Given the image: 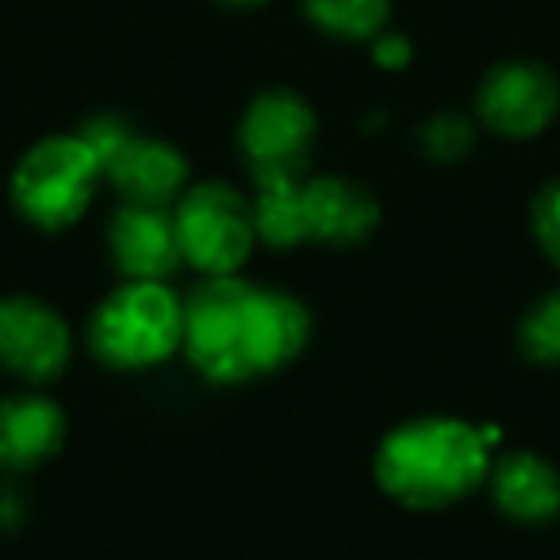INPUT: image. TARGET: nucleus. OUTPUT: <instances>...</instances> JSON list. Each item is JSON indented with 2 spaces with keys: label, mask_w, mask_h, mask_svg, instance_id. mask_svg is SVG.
<instances>
[{
  "label": "nucleus",
  "mask_w": 560,
  "mask_h": 560,
  "mask_svg": "<svg viewBox=\"0 0 560 560\" xmlns=\"http://www.w3.org/2000/svg\"><path fill=\"white\" fill-rule=\"evenodd\" d=\"M312 335L304 304L231 277H208L185 300L180 350L208 381L238 384L289 365Z\"/></svg>",
  "instance_id": "nucleus-1"
},
{
  "label": "nucleus",
  "mask_w": 560,
  "mask_h": 560,
  "mask_svg": "<svg viewBox=\"0 0 560 560\" xmlns=\"http://www.w3.org/2000/svg\"><path fill=\"white\" fill-rule=\"evenodd\" d=\"M376 480L407 506H445L488 476V442L460 419H411L376 450Z\"/></svg>",
  "instance_id": "nucleus-2"
},
{
  "label": "nucleus",
  "mask_w": 560,
  "mask_h": 560,
  "mask_svg": "<svg viewBox=\"0 0 560 560\" xmlns=\"http://www.w3.org/2000/svg\"><path fill=\"white\" fill-rule=\"evenodd\" d=\"M185 335V300H177L162 280H127L89 323V342L96 358L116 369H150L180 350Z\"/></svg>",
  "instance_id": "nucleus-3"
},
{
  "label": "nucleus",
  "mask_w": 560,
  "mask_h": 560,
  "mask_svg": "<svg viewBox=\"0 0 560 560\" xmlns=\"http://www.w3.org/2000/svg\"><path fill=\"white\" fill-rule=\"evenodd\" d=\"M101 177V162L81 135H55L20 158L12 173V200L35 226L58 231L85 215Z\"/></svg>",
  "instance_id": "nucleus-4"
},
{
  "label": "nucleus",
  "mask_w": 560,
  "mask_h": 560,
  "mask_svg": "<svg viewBox=\"0 0 560 560\" xmlns=\"http://www.w3.org/2000/svg\"><path fill=\"white\" fill-rule=\"evenodd\" d=\"M173 226H177L180 261L208 277H231L246 265L257 242L254 203L231 185H192L173 203Z\"/></svg>",
  "instance_id": "nucleus-5"
},
{
  "label": "nucleus",
  "mask_w": 560,
  "mask_h": 560,
  "mask_svg": "<svg viewBox=\"0 0 560 560\" xmlns=\"http://www.w3.org/2000/svg\"><path fill=\"white\" fill-rule=\"evenodd\" d=\"M238 142L254 173H300L315 142V112L289 89H269L246 108Z\"/></svg>",
  "instance_id": "nucleus-6"
},
{
  "label": "nucleus",
  "mask_w": 560,
  "mask_h": 560,
  "mask_svg": "<svg viewBox=\"0 0 560 560\" xmlns=\"http://www.w3.org/2000/svg\"><path fill=\"white\" fill-rule=\"evenodd\" d=\"M70 361V330L55 307L32 296L0 300V369L32 384H47Z\"/></svg>",
  "instance_id": "nucleus-7"
},
{
  "label": "nucleus",
  "mask_w": 560,
  "mask_h": 560,
  "mask_svg": "<svg viewBox=\"0 0 560 560\" xmlns=\"http://www.w3.org/2000/svg\"><path fill=\"white\" fill-rule=\"evenodd\" d=\"M560 89L545 66L534 62H506L483 78L476 108L491 131L506 139H529L545 131L557 116Z\"/></svg>",
  "instance_id": "nucleus-8"
},
{
  "label": "nucleus",
  "mask_w": 560,
  "mask_h": 560,
  "mask_svg": "<svg viewBox=\"0 0 560 560\" xmlns=\"http://www.w3.org/2000/svg\"><path fill=\"white\" fill-rule=\"evenodd\" d=\"M112 254L131 280H162L177 269L180 246L173 208L150 203H124L112 219Z\"/></svg>",
  "instance_id": "nucleus-9"
},
{
  "label": "nucleus",
  "mask_w": 560,
  "mask_h": 560,
  "mask_svg": "<svg viewBox=\"0 0 560 560\" xmlns=\"http://www.w3.org/2000/svg\"><path fill=\"white\" fill-rule=\"evenodd\" d=\"M104 173L119 188L124 203H150V208H173L188 180L185 158L170 142L139 139V135L124 142V150L104 165Z\"/></svg>",
  "instance_id": "nucleus-10"
},
{
  "label": "nucleus",
  "mask_w": 560,
  "mask_h": 560,
  "mask_svg": "<svg viewBox=\"0 0 560 560\" xmlns=\"http://www.w3.org/2000/svg\"><path fill=\"white\" fill-rule=\"evenodd\" d=\"M376 223V203L361 185L342 177L304 180V226L307 238L350 246L361 242Z\"/></svg>",
  "instance_id": "nucleus-11"
},
{
  "label": "nucleus",
  "mask_w": 560,
  "mask_h": 560,
  "mask_svg": "<svg viewBox=\"0 0 560 560\" xmlns=\"http://www.w3.org/2000/svg\"><path fill=\"white\" fill-rule=\"evenodd\" d=\"M66 419L58 404L43 396L0 399V468H35L58 453Z\"/></svg>",
  "instance_id": "nucleus-12"
},
{
  "label": "nucleus",
  "mask_w": 560,
  "mask_h": 560,
  "mask_svg": "<svg viewBox=\"0 0 560 560\" xmlns=\"http://www.w3.org/2000/svg\"><path fill=\"white\" fill-rule=\"evenodd\" d=\"M491 495L511 518L545 522L560 511V476L534 453H511L491 472Z\"/></svg>",
  "instance_id": "nucleus-13"
},
{
  "label": "nucleus",
  "mask_w": 560,
  "mask_h": 560,
  "mask_svg": "<svg viewBox=\"0 0 560 560\" xmlns=\"http://www.w3.org/2000/svg\"><path fill=\"white\" fill-rule=\"evenodd\" d=\"M257 200H254V226L257 238L269 246H296L307 238L304 226V180L300 173H254Z\"/></svg>",
  "instance_id": "nucleus-14"
},
{
  "label": "nucleus",
  "mask_w": 560,
  "mask_h": 560,
  "mask_svg": "<svg viewBox=\"0 0 560 560\" xmlns=\"http://www.w3.org/2000/svg\"><path fill=\"white\" fill-rule=\"evenodd\" d=\"M304 12L319 32L335 39L365 43L376 39L388 24V0H304Z\"/></svg>",
  "instance_id": "nucleus-15"
},
{
  "label": "nucleus",
  "mask_w": 560,
  "mask_h": 560,
  "mask_svg": "<svg viewBox=\"0 0 560 560\" xmlns=\"http://www.w3.org/2000/svg\"><path fill=\"white\" fill-rule=\"evenodd\" d=\"M522 350L534 361H560V292L537 300L522 319Z\"/></svg>",
  "instance_id": "nucleus-16"
},
{
  "label": "nucleus",
  "mask_w": 560,
  "mask_h": 560,
  "mask_svg": "<svg viewBox=\"0 0 560 560\" xmlns=\"http://www.w3.org/2000/svg\"><path fill=\"white\" fill-rule=\"evenodd\" d=\"M422 147H427L430 158L453 162V158H460L468 147H472V127H468L460 116H438L422 127Z\"/></svg>",
  "instance_id": "nucleus-17"
},
{
  "label": "nucleus",
  "mask_w": 560,
  "mask_h": 560,
  "mask_svg": "<svg viewBox=\"0 0 560 560\" xmlns=\"http://www.w3.org/2000/svg\"><path fill=\"white\" fill-rule=\"evenodd\" d=\"M81 139L89 142V150L96 154V162H101V170L112 162V158L124 150V142L131 139V127L124 124V119L116 116H96L85 124V131H81Z\"/></svg>",
  "instance_id": "nucleus-18"
},
{
  "label": "nucleus",
  "mask_w": 560,
  "mask_h": 560,
  "mask_svg": "<svg viewBox=\"0 0 560 560\" xmlns=\"http://www.w3.org/2000/svg\"><path fill=\"white\" fill-rule=\"evenodd\" d=\"M534 231L541 249L560 265V185H549L534 203Z\"/></svg>",
  "instance_id": "nucleus-19"
},
{
  "label": "nucleus",
  "mask_w": 560,
  "mask_h": 560,
  "mask_svg": "<svg viewBox=\"0 0 560 560\" xmlns=\"http://www.w3.org/2000/svg\"><path fill=\"white\" fill-rule=\"evenodd\" d=\"M373 50H376V62L384 66V70H399V66H407V58H411V43L404 39V35H376L373 39Z\"/></svg>",
  "instance_id": "nucleus-20"
},
{
  "label": "nucleus",
  "mask_w": 560,
  "mask_h": 560,
  "mask_svg": "<svg viewBox=\"0 0 560 560\" xmlns=\"http://www.w3.org/2000/svg\"><path fill=\"white\" fill-rule=\"evenodd\" d=\"M231 4H257V0H231Z\"/></svg>",
  "instance_id": "nucleus-21"
}]
</instances>
